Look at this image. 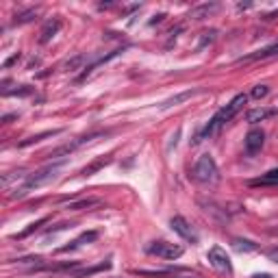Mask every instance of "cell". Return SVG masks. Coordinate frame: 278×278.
<instances>
[{"instance_id":"44dd1931","label":"cell","mask_w":278,"mask_h":278,"mask_svg":"<svg viewBox=\"0 0 278 278\" xmlns=\"http://www.w3.org/2000/svg\"><path fill=\"white\" fill-rule=\"evenodd\" d=\"M194 94H198V89H191V92H183V94H178V96H172V98L165 100L161 107H163V109H170V107H174V104H180V102H185V100H189Z\"/></svg>"},{"instance_id":"f546056e","label":"cell","mask_w":278,"mask_h":278,"mask_svg":"<svg viewBox=\"0 0 278 278\" xmlns=\"http://www.w3.org/2000/svg\"><path fill=\"white\" fill-rule=\"evenodd\" d=\"M180 31H183V26H176V28H172V31H170V42H174V39L178 37V33H180Z\"/></svg>"},{"instance_id":"5b68a950","label":"cell","mask_w":278,"mask_h":278,"mask_svg":"<svg viewBox=\"0 0 278 278\" xmlns=\"http://www.w3.org/2000/svg\"><path fill=\"white\" fill-rule=\"evenodd\" d=\"M150 254H156L165 261H176L178 256H183V246L178 244H170V241H154L152 246H148Z\"/></svg>"},{"instance_id":"7c38bea8","label":"cell","mask_w":278,"mask_h":278,"mask_svg":"<svg viewBox=\"0 0 278 278\" xmlns=\"http://www.w3.org/2000/svg\"><path fill=\"white\" fill-rule=\"evenodd\" d=\"M59 28H61V20L59 18L48 20V22L42 26V31H39V44H48L50 39L59 33Z\"/></svg>"},{"instance_id":"7402d4cb","label":"cell","mask_w":278,"mask_h":278,"mask_svg":"<svg viewBox=\"0 0 278 278\" xmlns=\"http://www.w3.org/2000/svg\"><path fill=\"white\" fill-rule=\"evenodd\" d=\"M37 18V9H26V11H20L13 16V24H28Z\"/></svg>"},{"instance_id":"83f0119b","label":"cell","mask_w":278,"mask_h":278,"mask_svg":"<svg viewBox=\"0 0 278 278\" xmlns=\"http://www.w3.org/2000/svg\"><path fill=\"white\" fill-rule=\"evenodd\" d=\"M267 259L278 263V248H272V250H267Z\"/></svg>"},{"instance_id":"d6986e66","label":"cell","mask_w":278,"mask_h":278,"mask_svg":"<svg viewBox=\"0 0 278 278\" xmlns=\"http://www.w3.org/2000/svg\"><path fill=\"white\" fill-rule=\"evenodd\" d=\"M48 222H50V217H42V220L33 222V224H28V228H24L22 232H18V235H13V239H26L28 235H33L35 230H39L44 224H48Z\"/></svg>"},{"instance_id":"9a60e30c","label":"cell","mask_w":278,"mask_h":278,"mask_svg":"<svg viewBox=\"0 0 278 278\" xmlns=\"http://www.w3.org/2000/svg\"><path fill=\"white\" fill-rule=\"evenodd\" d=\"M87 65H89L87 57H85V54H76V57L68 59V61L63 63V70H65V72H76V70H85Z\"/></svg>"},{"instance_id":"3957f363","label":"cell","mask_w":278,"mask_h":278,"mask_svg":"<svg viewBox=\"0 0 278 278\" xmlns=\"http://www.w3.org/2000/svg\"><path fill=\"white\" fill-rule=\"evenodd\" d=\"M194 178L198 183H204V185H211V183H217L220 178V170H217V163L211 154H202L194 165Z\"/></svg>"},{"instance_id":"ffe728a7","label":"cell","mask_w":278,"mask_h":278,"mask_svg":"<svg viewBox=\"0 0 278 278\" xmlns=\"http://www.w3.org/2000/svg\"><path fill=\"white\" fill-rule=\"evenodd\" d=\"M96 204H100L98 198H83V200H76V202H70L68 209L70 211H83V209H92Z\"/></svg>"},{"instance_id":"4316f807","label":"cell","mask_w":278,"mask_h":278,"mask_svg":"<svg viewBox=\"0 0 278 278\" xmlns=\"http://www.w3.org/2000/svg\"><path fill=\"white\" fill-rule=\"evenodd\" d=\"M204 37L200 39V48H204L206 44H213L215 42V35H217V31H206V33H202Z\"/></svg>"},{"instance_id":"52a82bcc","label":"cell","mask_w":278,"mask_h":278,"mask_svg":"<svg viewBox=\"0 0 278 278\" xmlns=\"http://www.w3.org/2000/svg\"><path fill=\"white\" fill-rule=\"evenodd\" d=\"M102 133H92V135H83V137H78V139H74V141H70V144H65V146H59L57 150H52V152H48L46 156L48 159H57V156H63V154H70V152H74L76 148H80L83 144H87V141H92L96 137H100Z\"/></svg>"},{"instance_id":"6da1fadb","label":"cell","mask_w":278,"mask_h":278,"mask_svg":"<svg viewBox=\"0 0 278 278\" xmlns=\"http://www.w3.org/2000/svg\"><path fill=\"white\" fill-rule=\"evenodd\" d=\"M248 102V96L246 94H237L235 98L230 100L226 107H222L217 113L213 115V118L209 120V124H206V128L202 130V135H200V139H209V137H213V135L220 133V128L224 126L226 122H230L232 118H235L237 113H239L241 109H244V104Z\"/></svg>"},{"instance_id":"ac0fdd59","label":"cell","mask_w":278,"mask_h":278,"mask_svg":"<svg viewBox=\"0 0 278 278\" xmlns=\"http://www.w3.org/2000/svg\"><path fill=\"white\" fill-rule=\"evenodd\" d=\"M276 183H278V168H276V170L265 172V174H263L261 178L250 180V185H252V187H261V185H276Z\"/></svg>"},{"instance_id":"8fae6325","label":"cell","mask_w":278,"mask_h":278,"mask_svg":"<svg viewBox=\"0 0 278 278\" xmlns=\"http://www.w3.org/2000/svg\"><path fill=\"white\" fill-rule=\"evenodd\" d=\"M215 11H220V4H217V2H204V4H198V7L191 9L187 18H191V20H204V18H211Z\"/></svg>"},{"instance_id":"f1b7e54d","label":"cell","mask_w":278,"mask_h":278,"mask_svg":"<svg viewBox=\"0 0 278 278\" xmlns=\"http://www.w3.org/2000/svg\"><path fill=\"white\" fill-rule=\"evenodd\" d=\"M18 61H20V52H16L11 59H7V61H4V68H11V65L18 63Z\"/></svg>"},{"instance_id":"277c9868","label":"cell","mask_w":278,"mask_h":278,"mask_svg":"<svg viewBox=\"0 0 278 278\" xmlns=\"http://www.w3.org/2000/svg\"><path fill=\"white\" fill-rule=\"evenodd\" d=\"M211 267L217 272V274H224V276H232V263H230V256L226 254V250H222L220 246H213L206 254Z\"/></svg>"},{"instance_id":"8992f818","label":"cell","mask_w":278,"mask_h":278,"mask_svg":"<svg viewBox=\"0 0 278 278\" xmlns=\"http://www.w3.org/2000/svg\"><path fill=\"white\" fill-rule=\"evenodd\" d=\"M170 226H172V230H174L176 235H180L183 239L191 241V244H198V232L194 230V226H191L183 215H174V217H172Z\"/></svg>"},{"instance_id":"2e32d148","label":"cell","mask_w":278,"mask_h":278,"mask_svg":"<svg viewBox=\"0 0 278 278\" xmlns=\"http://www.w3.org/2000/svg\"><path fill=\"white\" fill-rule=\"evenodd\" d=\"M109 267H111V261H107V263H98V265H94V267H83V270H76L72 276H74V278H87V276L98 274V272L109 270Z\"/></svg>"},{"instance_id":"603a6c76","label":"cell","mask_w":278,"mask_h":278,"mask_svg":"<svg viewBox=\"0 0 278 278\" xmlns=\"http://www.w3.org/2000/svg\"><path fill=\"white\" fill-rule=\"evenodd\" d=\"M230 244H232V248H235L237 252H254L256 250V244H252V241H248V239H239V237L232 239Z\"/></svg>"},{"instance_id":"4fadbf2b","label":"cell","mask_w":278,"mask_h":278,"mask_svg":"<svg viewBox=\"0 0 278 278\" xmlns=\"http://www.w3.org/2000/svg\"><path fill=\"white\" fill-rule=\"evenodd\" d=\"M113 161V156L107 154V156H98V159H94L92 163H87L83 170H80V176H94L96 172H100L102 168H107V165Z\"/></svg>"},{"instance_id":"cb8c5ba5","label":"cell","mask_w":278,"mask_h":278,"mask_svg":"<svg viewBox=\"0 0 278 278\" xmlns=\"http://www.w3.org/2000/svg\"><path fill=\"white\" fill-rule=\"evenodd\" d=\"M172 272H176V270H172V267H165V270H130V274H139V276H170Z\"/></svg>"},{"instance_id":"4dcf8cb0","label":"cell","mask_w":278,"mask_h":278,"mask_svg":"<svg viewBox=\"0 0 278 278\" xmlns=\"http://www.w3.org/2000/svg\"><path fill=\"white\" fill-rule=\"evenodd\" d=\"M13 118H18V113H9V115H2V124H9Z\"/></svg>"},{"instance_id":"1f68e13d","label":"cell","mask_w":278,"mask_h":278,"mask_svg":"<svg viewBox=\"0 0 278 278\" xmlns=\"http://www.w3.org/2000/svg\"><path fill=\"white\" fill-rule=\"evenodd\" d=\"M252 278H272L270 274H252Z\"/></svg>"},{"instance_id":"ba28073f","label":"cell","mask_w":278,"mask_h":278,"mask_svg":"<svg viewBox=\"0 0 278 278\" xmlns=\"http://www.w3.org/2000/svg\"><path fill=\"white\" fill-rule=\"evenodd\" d=\"M263 144H265V133H263L261 128L248 130V135H246V139H244V146H246V152L248 154H256L263 148Z\"/></svg>"},{"instance_id":"9c48e42d","label":"cell","mask_w":278,"mask_h":278,"mask_svg":"<svg viewBox=\"0 0 278 278\" xmlns=\"http://www.w3.org/2000/svg\"><path fill=\"white\" fill-rule=\"evenodd\" d=\"M278 115L276 109H267V107H256V109H250L246 113V122L248 124H259V122H265V120L274 118Z\"/></svg>"},{"instance_id":"7a4b0ae2","label":"cell","mask_w":278,"mask_h":278,"mask_svg":"<svg viewBox=\"0 0 278 278\" xmlns=\"http://www.w3.org/2000/svg\"><path fill=\"white\" fill-rule=\"evenodd\" d=\"M63 165H65V159H63V161H57V163H50V165H46V168L37 170L35 174H28L26 180H24V185H22V187H16V191L11 194V198H13V200H16V198H22V196H26L31 189H37V187L50 183V180L57 176V172L61 170Z\"/></svg>"},{"instance_id":"5bb4252c","label":"cell","mask_w":278,"mask_h":278,"mask_svg":"<svg viewBox=\"0 0 278 278\" xmlns=\"http://www.w3.org/2000/svg\"><path fill=\"white\" fill-rule=\"evenodd\" d=\"M96 239H98V232H96V230H87V232H83L78 239H74L70 246L59 248L57 252H70V250H74V248H80V246H85V244H92V241H96Z\"/></svg>"},{"instance_id":"30bf717a","label":"cell","mask_w":278,"mask_h":278,"mask_svg":"<svg viewBox=\"0 0 278 278\" xmlns=\"http://www.w3.org/2000/svg\"><path fill=\"white\" fill-rule=\"evenodd\" d=\"M278 54V42L276 44H272V46H267V48H261V50H256V52H252V54H246V57H241L237 63H250V61H261V59H270V57H276Z\"/></svg>"},{"instance_id":"484cf974","label":"cell","mask_w":278,"mask_h":278,"mask_svg":"<svg viewBox=\"0 0 278 278\" xmlns=\"http://www.w3.org/2000/svg\"><path fill=\"white\" fill-rule=\"evenodd\" d=\"M267 94H270V87H267V85H256V87L252 89V98H256V100L265 98Z\"/></svg>"},{"instance_id":"d4e9b609","label":"cell","mask_w":278,"mask_h":278,"mask_svg":"<svg viewBox=\"0 0 278 278\" xmlns=\"http://www.w3.org/2000/svg\"><path fill=\"white\" fill-rule=\"evenodd\" d=\"M35 92V89L31 87V85H22L20 89H4L2 96H31Z\"/></svg>"},{"instance_id":"e0dca14e","label":"cell","mask_w":278,"mask_h":278,"mask_svg":"<svg viewBox=\"0 0 278 278\" xmlns=\"http://www.w3.org/2000/svg\"><path fill=\"white\" fill-rule=\"evenodd\" d=\"M61 133V128H54V130H46V133H39V135H33V137H28V139H24V141H20V148H28V146H33V144H39V141H44L46 137H54V135H59Z\"/></svg>"}]
</instances>
